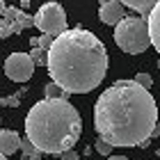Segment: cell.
Instances as JSON below:
<instances>
[{
    "label": "cell",
    "instance_id": "obj_1",
    "mask_svg": "<svg viewBox=\"0 0 160 160\" xmlns=\"http://www.w3.org/2000/svg\"><path fill=\"white\" fill-rule=\"evenodd\" d=\"M94 126L112 147H144L158 128V105L135 80H117L96 98Z\"/></svg>",
    "mask_w": 160,
    "mask_h": 160
},
{
    "label": "cell",
    "instance_id": "obj_2",
    "mask_svg": "<svg viewBox=\"0 0 160 160\" xmlns=\"http://www.w3.org/2000/svg\"><path fill=\"white\" fill-rule=\"evenodd\" d=\"M108 48L94 32L71 28L55 37L48 50V73L67 94H89L108 73Z\"/></svg>",
    "mask_w": 160,
    "mask_h": 160
},
{
    "label": "cell",
    "instance_id": "obj_3",
    "mask_svg": "<svg viewBox=\"0 0 160 160\" xmlns=\"http://www.w3.org/2000/svg\"><path fill=\"white\" fill-rule=\"evenodd\" d=\"M82 121L67 98H43L25 114V135L41 153L62 156L80 140Z\"/></svg>",
    "mask_w": 160,
    "mask_h": 160
},
{
    "label": "cell",
    "instance_id": "obj_4",
    "mask_svg": "<svg viewBox=\"0 0 160 160\" xmlns=\"http://www.w3.org/2000/svg\"><path fill=\"white\" fill-rule=\"evenodd\" d=\"M114 43L130 55H140L151 46L149 21L144 16H126L114 28Z\"/></svg>",
    "mask_w": 160,
    "mask_h": 160
},
{
    "label": "cell",
    "instance_id": "obj_5",
    "mask_svg": "<svg viewBox=\"0 0 160 160\" xmlns=\"http://www.w3.org/2000/svg\"><path fill=\"white\" fill-rule=\"evenodd\" d=\"M34 25L43 34H53V37H60L62 32H67V14H64L62 5L43 2L39 7V12L34 14Z\"/></svg>",
    "mask_w": 160,
    "mask_h": 160
},
{
    "label": "cell",
    "instance_id": "obj_6",
    "mask_svg": "<svg viewBox=\"0 0 160 160\" xmlns=\"http://www.w3.org/2000/svg\"><path fill=\"white\" fill-rule=\"evenodd\" d=\"M34 67L37 64L32 62L30 53H12L5 60V76L14 82H25V80L32 78Z\"/></svg>",
    "mask_w": 160,
    "mask_h": 160
},
{
    "label": "cell",
    "instance_id": "obj_7",
    "mask_svg": "<svg viewBox=\"0 0 160 160\" xmlns=\"http://www.w3.org/2000/svg\"><path fill=\"white\" fill-rule=\"evenodd\" d=\"M98 18L103 21L105 25H114L117 28L126 14H123V5L119 0H101V9H98Z\"/></svg>",
    "mask_w": 160,
    "mask_h": 160
},
{
    "label": "cell",
    "instance_id": "obj_8",
    "mask_svg": "<svg viewBox=\"0 0 160 160\" xmlns=\"http://www.w3.org/2000/svg\"><path fill=\"white\" fill-rule=\"evenodd\" d=\"M2 18H5V23L14 30V34H18V32H23L25 28L34 25V18L28 16L23 9H18V7H7V12H5Z\"/></svg>",
    "mask_w": 160,
    "mask_h": 160
},
{
    "label": "cell",
    "instance_id": "obj_9",
    "mask_svg": "<svg viewBox=\"0 0 160 160\" xmlns=\"http://www.w3.org/2000/svg\"><path fill=\"white\" fill-rule=\"evenodd\" d=\"M21 149V137L16 130H0V153L2 156H12Z\"/></svg>",
    "mask_w": 160,
    "mask_h": 160
},
{
    "label": "cell",
    "instance_id": "obj_10",
    "mask_svg": "<svg viewBox=\"0 0 160 160\" xmlns=\"http://www.w3.org/2000/svg\"><path fill=\"white\" fill-rule=\"evenodd\" d=\"M149 21V34H151V46L160 53V2L153 7V12L147 16Z\"/></svg>",
    "mask_w": 160,
    "mask_h": 160
},
{
    "label": "cell",
    "instance_id": "obj_11",
    "mask_svg": "<svg viewBox=\"0 0 160 160\" xmlns=\"http://www.w3.org/2000/svg\"><path fill=\"white\" fill-rule=\"evenodd\" d=\"M119 2L130 7V9H135L137 14H151L153 7L160 2V0H119Z\"/></svg>",
    "mask_w": 160,
    "mask_h": 160
},
{
    "label": "cell",
    "instance_id": "obj_12",
    "mask_svg": "<svg viewBox=\"0 0 160 160\" xmlns=\"http://www.w3.org/2000/svg\"><path fill=\"white\" fill-rule=\"evenodd\" d=\"M21 151H23V156H25V160H32V158H37L41 151L34 147V144L30 142V140H21Z\"/></svg>",
    "mask_w": 160,
    "mask_h": 160
},
{
    "label": "cell",
    "instance_id": "obj_13",
    "mask_svg": "<svg viewBox=\"0 0 160 160\" xmlns=\"http://www.w3.org/2000/svg\"><path fill=\"white\" fill-rule=\"evenodd\" d=\"M30 57H32L34 64H39V67H41V64H43V67L48 64V53H46V50H41L39 46H34V48L30 50Z\"/></svg>",
    "mask_w": 160,
    "mask_h": 160
},
{
    "label": "cell",
    "instance_id": "obj_14",
    "mask_svg": "<svg viewBox=\"0 0 160 160\" xmlns=\"http://www.w3.org/2000/svg\"><path fill=\"white\" fill-rule=\"evenodd\" d=\"M64 96H67V92H64L60 85H55V82L46 85V98H64Z\"/></svg>",
    "mask_w": 160,
    "mask_h": 160
},
{
    "label": "cell",
    "instance_id": "obj_15",
    "mask_svg": "<svg viewBox=\"0 0 160 160\" xmlns=\"http://www.w3.org/2000/svg\"><path fill=\"white\" fill-rule=\"evenodd\" d=\"M53 41H55V37H53V34H41L37 46H39L41 50H46V53H48V50L53 48Z\"/></svg>",
    "mask_w": 160,
    "mask_h": 160
},
{
    "label": "cell",
    "instance_id": "obj_16",
    "mask_svg": "<svg viewBox=\"0 0 160 160\" xmlns=\"http://www.w3.org/2000/svg\"><path fill=\"white\" fill-rule=\"evenodd\" d=\"M96 151H98V153H101V156H105V158H110V151H112V144H108L105 140H101V137H98V140H96Z\"/></svg>",
    "mask_w": 160,
    "mask_h": 160
},
{
    "label": "cell",
    "instance_id": "obj_17",
    "mask_svg": "<svg viewBox=\"0 0 160 160\" xmlns=\"http://www.w3.org/2000/svg\"><path fill=\"white\" fill-rule=\"evenodd\" d=\"M135 82H137V85H142L144 89H149V87L153 85V78H151L149 73H137V76H135Z\"/></svg>",
    "mask_w": 160,
    "mask_h": 160
},
{
    "label": "cell",
    "instance_id": "obj_18",
    "mask_svg": "<svg viewBox=\"0 0 160 160\" xmlns=\"http://www.w3.org/2000/svg\"><path fill=\"white\" fill-rule=\"evenodd\" d=\"M12 34H14V30L5 23V18H0V39H7V37H12Z\"/></svg>",
    "mask_w": 160,
    "mask_h": 160
},
{
    "label": "cell",
    "instance_id": "obj_19",
    "mask_svg": "<svg viewBox=\"0 0 160 160\" xmlns=\"http://www.w3.org/2000/svg\"><path fill=\"white\" fill-rule=\"evenodd\" d=\"M60 160H80V156L76 153L73 149H71V151H64V153L60 156Z\"/></svg>",
    "mask_w": 160,
    "mask_h": 160
},
{
    "label": "cell",
    "instance_id": "obj_20",
    "mask_svg": "<svg viewBox=\"0 0 160 160\" xmlns=\"http://www.w3.org/2000/svg\"><path fill=\"white\" fill-rule=\"evenodd\" d=\"M5 12H7V5H5V0H0V16H5Z\"/></svg>",
    "mask_w": 160,
    "mask_h": 160
},
{
    "label": "cell",
    "instance_id": "obj_21",
    "mask_svg": "<svg viewBox=\"0 0 160 160\" xmlns=\"http://www.w3.org/2000/svg\"><path fill=\"white\" fill-rule=\"evenodd\" d=\"M108 160H128V158H123V156H110Z\"/></svg>",
    "mask_w": 160,
    "mask_h": 160
},
{
    "label": "cell",
    "instance_id": "obj_22",
    "mask_svg": "<svg viewBox=\"0 0 160 160\" xmlns=\"http://www.w3.org/2000/svg\"><path fill=\"white\" fill-rule=\"evenodd\" d=\"M0 160H7V156H2V153H0Z\"/></svg>",
    "mask_w": 160,
    "mask_h": 160
},
{
    "label": "cell",
    "instance_id": "obj_23",
    "mask_svg": "<svg viewBox=\"0 0 160 160\" xmlns=\"http://www.w3.org/2000/svg\"><path fill=\"white\" fill-rule=\"evenodd\" d=\"M156 130H158V133H160V121H158V128H156Z\"/></svg>",
    "mask_w": 160,
    "mask_h": 160
},
{
    "label": "cell",
    "instance_id": "obj_24",
    "mask_svg": "<svg viewBox=\"0 0 160 160\" xmlns=\"http://www.w3.org/2000/svg\"><path fill=\"white\" fill-rule=\"evenodd\" d=\"M32 160H41V158H32Z\"/></svg>",
    "mask_w": 160,
    "mask_h": 160
}]
</instances>
